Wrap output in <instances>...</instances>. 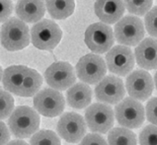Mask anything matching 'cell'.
Masks as SVG:
<instances>
[{"label":"cell","instance_id":"cell-25","mask_svg":"<svg viewBox=\"0 0 157 145\" xmlns=\"http://www.w3.org/2000/svg\"><path fill=\"white\" fill-rule=\"evenodd\" d=\"M14 111V99L12 95L0 89V120H5Z\"/></svg>","mask_w":157,"mask_h":145},{"label":"cell","instance_id":"cell-29","mask_svg":"<svg viewBox=\"0 0 157 145\" xmlns=\"http://www.w3.org/2000/svg\"><path fill=\"white\" fill-rule=\"evenodd\" d=\"M13 12V3L11 0H0V23H5L10 19Z\"/></svg>","mask_w":157,"mask_h":145},{"label":"cell","instance_id":"cell-11","mask_svg":"<svg viewBox=\"0 0 157 145\" xmlns=\"http://www.w3.org/2000/svg\"><path fill=\"white\" fill-rule=\"evenodd\" d=\"M44 79L52 89L64 91L75 84L76 74L70 63L57 61L51 64L44 71Z\"/></svg>","mask_w":157,"mask_h":145},{"label":"cell","instance_id":"cell-3","mask_svg":"<svg viewBox=\"0 0 157 145\" xmlns=\"http://www.w3.org/2000/svg\"><path fill=\"white\" fill-rule=\"evenodd\" d=\"M145 30L142 21L136 16H124L117 22L114 29L115 40L124 47H136L144 38Z\"/></svg>","mask_w":157,"mask_h":145},{"label":"cell","instance_id":"cell-9","mask_svg":"<svg viewBox=\"0 0 157 145\" xmlns=\"http://www.w3.org/2000/svg\"><path fill=\"white\" fill-rule=\"evenodd\" d=\"M34 108L38 114L44 116L56 117L63 113L65 100L59 91L46 88L34 96Z\"/></svg>","mask_w":157,"mask_h":145},{"label":"cell","instance_id":"cell-24","mask_svg":"<svg viewBox=\"0 0 157 145\" xmlns=\"http://www.w3.org/2000/svg\"><path fill=\"white\" fill-rule=\"evenodd\" d=\"M124 4L131 14L143 16L152 8L153 0H124Z\"/></svg>","mask_w":157,"mask_h":145},{"label":"cell","instance_id":"cell-2","mask_svg":"<svg viewBox=\"0 0 157 145\" xmlns=\"http://www.w3.org/2000/svg\"><path fill=\"white\" fill-rule=\"evenodd\" d=\"M0 40L2 47L9 52L21 51L30 44L29 27L20 19L12 17L3 23L0 30Z\"/></svg>","mask_w":157,"mask_h":145},{"label":"cell","instance_id":"cell-19","mask_svg":"<svg viewBox=\"0 0 157 145\" xmlns=\"http://www.w3.org/2000/svg\"><path fill=\"white\" fill-rule=\"evenodd\" d=\"M28 68L29 67L24 65H12L4 70L2 82L7 92L15 95L18 94Z\"/></svg>","mask_w":157,"mask_h":145},{"label":"cell","instance_id":"cell-26","mask_svg":"<svg viewBox=\"0 0 157 145\" xmlns=\"http://www.w3.org/2000/svg\"><path fill=\"white\" fill-rule=\"evenodd\" d=\"M138 141L140 145H157V126L153 124L146 125L141 130Z\"/></svg>","mask_w":157,"mask_h":145},{"label":"cell","instance_id":"cell-30","mask_svg":"<svg viewBox=\"0 0 157 145\" xmlns=\"http://www.w3.org/2000/svg\"><path fill=\"white\" fill-rule=\"evenodd\" d=\"M79 145H108V142L100 134L88 133L80 141Z\"/></svg>","mask_w":157,"mask_h":145},{"label":"cell","instance_id":"cell-16","mask_svg":"<svg viewBox=\"0 0 157 145\" xmlns=\"http://www.w3.org/2000/svg\"><path fill=\"white\" fill-rule=\"evenodd\" d=\"M134 58L142 69H157V40L154 38L142 40L134 49Z\"/></svg>","mask_w":157,"mask_h":145},{"label":"cell","instance_id":"cell-1","mask_svg":"<svg viewBox=\"0 0 157 145\" xmlns=\"http://www.w3.org/2000/svg\"><path fill=\"white\" fill-rule=\"evenodd\" d=\"M41 119L40 115L28 106L17 107L8 120L11 133L18 138H29L37 132Z\"/></svg>","mask_w":157,"mask_h":145},{"label":"cell","instance_id":"cell-34","mask_svg":"<svg viewBox=\"0 0 157 145\" xmlns=\"http://www.w3.org/2000/svg\"><path fill=\"white\" fill-rule=\"evenodd\" d=\"M2 75H3V71H2L1 66H0V81L2 80Z\"/></svg>","mask_w":157,"mask_h":145},{"label":"cell","instance_id":"cell-33","mask_svg":"<svg viewBox=\"0 0 157 145\" xmlns=\"http://www.w3.org/2000/svg\"><path fill=\"white\" fill-rule=\"evenodd\" d=\"M154 85H155V87L157 89V72L155 73V76H154Z\"/></svg>","mask_w":157,"mask_h":145},{"label":"cell","instance_id":"cell-21","mask_svg":"<svg viewBox=\"0 0 157 145\" xmlns=\"http://www.w3.org/2000/svg\"><path fill=\"white\" fill-rule=\"evenodd\" d=\"M46 9L53 19L63 20L73 14L74 0H46Z\"/></svg>","mask_w":157,"mask_h":145},{"label":"cell","instance_id":"cell-32","mask_svg":"<svg viewBox=\"0 0 157 145\" xmlns=\"http://www.w3.org/2000/svg\"><path fill=\"white\" fill-rule=\"evenodd\" d=\"M6 145H30L28 144L24 140H21V139H15V140H12V141H9Z\"/></svg>","mask_w":157,"mask_h":145},{"label":"cell","instance_id":"cell-17","mask_svg":"<svg viewBox=\"0 0 157 145\" xmlns=\"http://www.w3.org/2000/svg\"><path fill=\"white\" fill-rule=\"evenodd\" d=\"M15 12L24 23H38L44 16L46 4L44 0H18Z\"/></svg>","mask_w":157,"mask_h":145},{"label":"cell","instance_id":"cell-14","mask_svg":"<svg viewBox=\"0 0 157 145\" xmlns=\"http://www.w3.org/2000/svg\"><path fill=\"white\" fill-rule=\"evenodd\" d=\"M125 96V88L123 80L115 75L105 76L95 88L97 101L106 105H117Z\"/></svg>","mask_w":157,"mask_h":145},{"label":"cell","instance_id":"cell-31","mask_svg":"<svg viewBox=\"0 0 157 145\" xmlns=\"http://www.w3.org/2000/svg\"><path fill=\"white\" fill-rule=\"evenodd\" d=\"M10 140V132L7 125L0 120V145H6Z\"/></svg>","mask_w":157,"mask_h":145},{"label":"cell","instance_id":"cell-22","mask_svg":"<svg viewBox=\"0 0 157 145\" xmlns=\"http://www.w3.org/2000/svg\"><path fill=\"white\" fill-rule=\"evenodd\" d=\"M108 145H137V138L131 129L115 128L108 133Z\"/></svg>","mask_w":157,"mask_h":145},{"label":"cell","instance_id":"cell-28","mask_svg":"<svg viewBox=\"0 0 157 145\" xmlns=\"http://www.w3.org/2000/svg\"><path fill=\"white\" fill-rule=\"evenodd\" d=\"M146 119L153 125L157 126V97L150 99L145 108Z\"/></svg>","mask_w":157,"mask_h":145},{"label":"cell","instance_id":"cell-13","mask_svg":"<svg viewBox=\"0 0 157 145\" xmlns=\"http://www.w3.org/2000/svg\"><path fill=\"white\" fill-rule=\"evenodd\" d=\"M154 81L146 70L137 69L128 74L125 80V90L129 97L138 102H144L153 92Z\"/></svg>","mask_w":157,"mask_h":145},{"label":"cell","instance_id":"cell-15","mask_svg":"<svg viewBox=\"0 0 157 145\" xmlns=\"http://www.w3.org/2000/svg\"><path fill=\"white\" fill-rule=\"evenodd\" d=\"M94 10L102 23L112 25L122 19L125 7L123 0H96Z\"/></svg>","mask_w":157,"mask_h":145},{"label":"cell","instance_id":"cell-23","mask_svg":"<svg viewBox=\"0 0 157 145\" xmlns=\"http://www.w3.org/2000/svg\"><path fill=\"white\" fill-rule=\"evenodd\" d=\"M30 145H61V142L55 131L40 130L31 137Z\"/></svg>","mask_w":157,"mask_h":145},{"label":"cell","instance_id":"cell-5","mask_svg":"<svg viewBox=\"0 0 157 145\" xmlns=\"http://www.w3.org/2000/svg\"><path fill=\"white\" fill-rule=\"evenodd\" d=\"M114 113L119 124L131 130L140 128L145 120V110L142 104L131 97L117 104Z\"/></svg>","mask_w":157,"mask_h":145},{"label":"cell","instance_id":"cell-7","mask_svg":"<svg viewBox=\"0 0 157 145\" xmlns=\"http://www.w3.org/2000/svg\"><path fill=\"white\" fill-rule=\"evenodd\" d=\"M84 40L88 48L94 53H105L114 46V31L109 25L102 22L94 23L85 31Z\"/></svg>","mask_w":157,"mask_h":145},{"label":"cell","instance_id":"cell-10","mask_svg":"<svg viewBox=\"0 0 157 145\" xmlns=\"http://www.w3.org/2000/svg\"><path fill=\"white\" fill-rule=\"evenodd\" d=\"M58 135L69 143H78L86 135L87 125L82 116L73 112L64 113L57 122Z\"/></svg>","mask_w":157,"mask_h":145},{"label":"cell","instance_id":"cell-27","mask_svg":"<svg viewBox=\"0 0 157 145\" xmlns=\"http://www.w3.org/2000/svg\"><path fill=\"white\" fill-rule=\"evenodd\" d=\"M146 32L152 38L157 39V6L152 7L144 17Z\"/></svg>","mask_w":157,"mask_h":145},{"label":"cell","instance_id":"cell-18","mask_svg":"<svg viewBox=\"0 0 157 145\" xmlns=\"http://www.w3.org/2000/svg\"><path fill=\"white\" fill-rule=\"evenodd\" d=\"M92 89L85 83H76L67 90L66 101L68 106L81 110L90 106L92 102Z\"/></svg>","mask_w":157,"mask_h":145},{"label":"cell","instance_id":"cell-12","mask_svg":"<svg viewBox=\"0 0 157 145\" xmlns=\"http://www.w3.org/2000/svg\"><path fill=\"white\" fill-rule=\"evenodd\" d=\"M133 52L131 48L122 44L113 47L106 54V65L110 72L118 76H127L134 67Z\"/></svg>","mask_w":157,"mask_h":145},{"label":"cell","instance_id":"cell-8","mask_svg":"<svg viewBox=\"0 0 157 145\" xmlns=\"http://www.w3.org/2000/svg\"><path fill=\"white\" fill-rule=\"evenodd\" d=\"M77 77L85 84H97L107 73L106 61L95 53L82 56L75 66Z\"/></svg>","mask_w":157,"mask_h":145},{"label":"cell","instance_id":"cell-20","mask_svg":"<svg viewBox=\"0 0 157 145\" xmlns=\"http://www.w3.org/2000/svg\"><path fill=\"white\" fill-rule=\"evenodd\" d=\"M43 85V77L37 70L28 68L17 96L30 98L34 97L40 91Z\"/></svg>","mask_w":157,"mask_h":145},{"label":"cell","instance_id":"cell-6","mask_svg":"<svg viewBox=\"0 0 157 145\" xmlns=\"http://www.w3.org/2000/svg\"><path fill=\"white\" fill-rule=\"evenodd\" d=\"M85 122L94 133L104 134L113 128L115 113L111 106L102 103L90 105L85 111Z\"/></svg>","mask_w":157,"mask_h":145},{"label":"cell","instance_id":"cell-4","mask_svg":"<svg viewBox=\"0 0 157 145\" xmlns=\"http://www.w3.org/2000/svg\"><path fill=\"white\" fill-rule=\"evenodd\" d=\"M62 31L56 22L44 19L35 24L31 30V40L35 48L41 51H52L59 44Z\"/></svg>","mask_w":157,"mask_h":145}]
</instances>
